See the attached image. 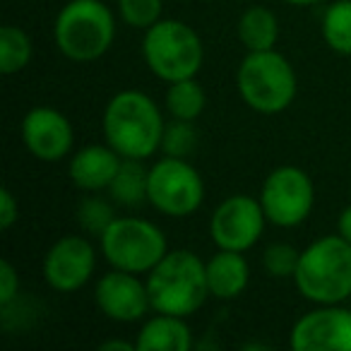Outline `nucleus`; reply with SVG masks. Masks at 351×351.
I'll use <instances>...</instances> for the list:
<instances>
[{"label": "nucleus", "instance_id": "aec40b11", "mask_svg": "<svg viewBox=\"0 0 351 351\" xmlns=\"http://www.w3.org/2000/svg\"><path fill=\"white\" fill-rule=\"evenodd\" d=\"M147 176H149V169H145L140 159H123L116 178L108 188V195L118 205H142V202H147Z\"/></svg>", "mask_w": 351, "mask_h": 351}, {"label": "nucleus", "instance_id": "c756f323", "mask_svg": "<svg viewBox=\"0 0 351 351\" xmlns=\"http://www.w3.org/2000/svg\"><path fill=\"white\" fill-rule=\"evenodd\" d=\"M116 349L137 351V346H135V341H121V339H108V341H104V344H101V351H116Z\"/></svg>", "mask_w": 351, "mask_h": 351}, {"label": "nucleus", "instance_id": "f03ea898", "mask_svg": "<svg viewBox=\"0 0 351 351\" xmlns=\"http://www.w3.org/2000/svg\"><path fill=\"white\" fill-rule=\"evenodd\" d=\"M145 282L154 313L191 317L210 298L205 260L188 248L169 250Z\"/></svg>", "mask_w": 351, "mask_h": 351}, {"label": "nucleus", "instance_id": "7c9ffc66", "mask_svg": "<svg viewBox=\"0 0 351 351\" xmlns=\"http://www.w3.org/2000/svg\"><path fill=\"white\" fill-rule=\"evenodd\" d=\"M284 3H289V5H293V8H306V5H317L322 0H284Z\"/></svg>", "mask_w": 351, "mask_h": 351}, {"label": "nucleus", "instance_id": "dca6fc26", "mask_svg": "<svg viewBox=\"0 0 351 351\" xmlns=\"http://www.w3.org/2000/svg\"><path fill=\"white\" fill-rule=\"evenodd\" d=\"M207 284H210V296L217 301H234L241 293H245L250 284V265L245 253L239 250L217 248L210 260H205Z\"/></svg>", "mask_w": 351, "mask_h": 351}, {"label": "nucleus", "instance_id": "6ab92c4d", "mask_svg": "<svg viewBox=\"0 0 351 351\" xmlns=\"http://www.w3.org/2000/svg\"><path fill=\"white\" fill-rule=\"evenodd\" d=\"M164 106L176 121H197L207 106V94L195 77L178 80L166 87Z\"/></svg>", "mask_w": 351, "mask_h": 351}, {"label": "nucleus", "instance_id": "c85d7f7f", "mask_svg": "<svg viewBox=\"0 0 351 351\" xmlns=\"http://www.w3.org/2000/svg\"><path fill=\"white\" fill-rule=\"evenodd\" d=\"M337 234L351 243V205L341 210L339 219H337Z\"/></svg>", "mask_w": 351, "mask_h": 351}, {"label": "nucleus", "instance_id": "b1692460", "mask_svg": "<svg viewBox=\"0 0 351 351\" xmlns=\"http://www.w3.org/2000/svg\"><path fill=\"white\" fill-rule=\"evenodd\" d=\"M301 250L289 243H269L263 250V267L272 279H293Z\"/></svg>", "mask_w": 351, "mask_h": 351}, {"label": "nucleus", "instance_id": "4be33fe9", "mask_svg": "<svg viewBox=\"0 0 351 351\" xmlns=\"http://www.w3.org/2000/svg\"><path fill=\"white\" fill-rule=\"evenodd\" d=\"M322 39L335 53L351 56V0H335L322 15Z\"/></svg>", "mask_w": 351, "mask_h": 351}, {"label": "nucleus", "instance_id": "a211bd4d", "mask_svg": "<svg viewBox=\"0 0 351 351\" xmlns=\"http://www.w3.org/2000/svg\"><path fill=\"white\" fill-rule=\"evenodd\" d=\"M279 39V20L269 8L253 5L239 20V41L245 51H269Z\"/></svg>", "mask_w": 351, "mask_h": 351}, {"label": "nucleus", "instance_id": "423d86ee", "mask_svg": "<svg viewBox=\"0 0 351 351\" xmlns=\"http://www.w3.org/2000/svg\"><path fill=\"white\" fill-rule=\"evenodd\" d=\"M142 58L154 77L171 84L197 77L205 63V46L200 34L183 20H159L145 32Z\"/></svg>", "mask_w": 351, "mask_h": 351}, {"label": "nucleus", "instance_id": "1a4fd4ad", "mask_svg": "<svg viewBox=\"0 0 351 351\" xmlns=\"http://www.w3.org/2000/svg\"><path fill=\"white\" fill-rule=\"evenodd\" d=\"M260 205L267 221L279 229H296L315 207V186L301 166H277L260 188Z\"/></svg>", "mask_w": 351, "mask_h": 351}, {"label": "nucleus", "instance_id": "2eb2a0df", "mask_svg": "<svg viewBox=\"0 0 351 351\" xmlns=\"http://www.w3.org/2000/svg\"><path fill=\"white\" fill-rule=\"evenodd\" d=\"M121 164L123 156L108 142H104V145H87L70 156L68 176L73 186L80 188V191L101 193L111 188Z\"/></svg>", "mask_w": 351, "mask_h": 351}, {"label": "nucleus", "instance_id": "393cba45", "mask_svg": "<svg viewBox=\"0 0 351 351\" xmlns=\"http://www.w3.org/2000/svg\"><path fill=\"white\" fill-rule=\"evenodd\" d=\"M195 145H197V132L191 121H176L173 118V123L166 125L164 140H161L164 154L188 159L193 154V149H195Z\"/></svg>", "mask_w": 351, "mask_h": 351}, {"label": "nucleus", "instance_id": "f257e3e1", "mask_svg": "<svg viewBox=\"0 0 351 351\" xmlns=\"http://www.w3.org/2000/svg\"><path fill=\"white\" fill-rule=\"evenodd\" d=\"M104 140L123 159H149L161 149L166 121L149 94L123 89L108 99L101 118Z\"/></svg>", "mask_w": 351, "mask_h": 351}, {"label": "nucleus", "instance_id": "9d476101", "mask_svg": "<svg viewBox=\"0 0 351 351\" xmlns=\"http://www.w3.org/2000/svg\"><path fill=\"white\" fill-rule=\"evenodd\" d=\"M267 215H265L260 197L231 195L217 205L210 219V236L217 248L248 253L265 234Z\"/></svg>", "mask_w": 351, "mask_h": 351}, {"label": "nucleus", "instance_id": "bb28decb", "mask_svg": "<svg viewBox=\"0 0 351 351\" xmlns=\"http://www.w3.org/2000/svg\"><path fill=\"white\" fill-rule=\"evenodd\" d=\"M20 296V272L10 260H0V308L12 306Z\"/></svg>", "mask_w": 351, "mask_h": 351}, {"label": "nucleus", "instance_id": "ddd939ff", "mask_svg": "<svg viewBox=\"0 0 351 351\" xmlns=\"http://www.w3.org/2000/svg\"><path fill=\"white\" fill-rule=\"evenodd\" d=\"M22 145L34 159L44 164L70 156L75 145V128L63 111L53 106H34L25 113L20 125Z\"/></svg>", "mask_w": 351, "mask_h": 351}, {"label": "nucleus", "instance_id": "412c9836", "mask_svg": "<svg viewBox=\"0 0 351 351\" xmlns=\"http://www.w3.org/2000/svg\"><path fill=\"white\" fill-rule=\"evenodd\" d=\"M32 39L17 25L0 27V73L15 75L22 73L32 63Z\"/></svg>", "mask_w": 351, "mask_h": 351}, {"label": "nucleus", "instance_id": "9b49d317", "mask_svg": "<svg viewBox=\"0 0 351 351\" xmlns=\"http://www.w3.org/2000/svg\"><path fill=\"white\" fill-rule=\"evenodd\" d=\"M97 269V248L87 236H60L44 255V279L53 291L73 293L82 289Z\"/></svg>", "mask_w": 351, "mask_h": 351}, {"label": "nucleus", "instance_id": "7ed1b4c3", "mask_svg": "<svg viewBox=\"0 0 351 351\" xmlns=\"http://www.w3.org/2000/svg\"><path fill=\"white\" fill-rule=\"evenodd\" d=\"M293 284L315 306L351 298V243L339 234L320 236L308 243L298 258Z\"/></svg>", "mask_w": 351, "mask_h": 351}, {"label": "nucleus", "instance_id": "a878e982", "mask_svg": "<svg viewBox=\"0 0 351 351\" xmlns=\"http://www.w3.org/2000/svg\"><path fill=\"white\" fill-rule=\"evenodd\" d=\"M113 219H116V215H113L111 205H108L106 200H101V197H87V200H82L77 207L80 226H82L87 234L97 236V239L111 226Z\"/></svg>", "mask_w": 351, "mask_h": 351}, {"label": "nucleus", "instance_id": "20e7f679", "mask_svg": "<svg viewBox=\"0 0 351 351\" xmlns=\"http://www.w3.org/2000/svg\"><path fill=\"white\" fill-rule=\"evenodd\" d=\"M116 39V17L104 0H68L53 22V41L73 63L99 60Z\"/></svg>", "mask_w": 351, "mask_h": 351}, {"label": "nucleus", "instance_id": "cd10ccee", "mask_svg": "<svg viewBox=\"0 0 351 351\" xmlns=\"http://www.w3.org/2000/svg\"><path fill=\"white\" fill-rule=\"evenodd\" d=\"M20 219V202L12 195L10 188H3L0 191V229L8 231L12 229V224Z\"/></svg>", "mask_w": 351, "mask_h": 351}, {"label": "nucleus", "instance_id": "6e6552de", "mask_svg": "<svg viewBox=\"0 0 351 351\" xmlns=\"http://www.w3.org/2000/svg\"><path fill=\"white\" fill-rule=\"evenodd\" d=\"M147 202L159 215L183 217L195 215L205 202V181L200 171L183 156H161L149 166Z\"/></svg>", "mask_w": 351, "mask_h": 351}, {"label": "nucleus", "instance_id": "f8f14e48", "mask_svg": "<svg viewBox=\"0 0 351 351\" xmlns=\"http://www.w3.org/2000/svg\"><path fill=\"white\" fill-rule=\"evenodd\" d=\"M293 351H351V311L341 303L317 306L291 327Z\"/></svg>", "mask_w": 351, "mask_h": 351}, {"label": "nucleus", "instance_id": "f3484780", "mask_svg": "<svg viewBox=\"0 0 351 351\" xmlns=\"http://www.w3.org/2000/svg\"><path fill=\"white\" fill-rule=\"evenodd\" d=\"M186 320L188 317L154 313L137 332V351H188L193 346V332Z\"/></svg>", "mask_w": 351, "mask_h": 351}, {"label": "nucleus", "instance_id": "5701e85b", "mask_svg": "<svg viewBox=\"0 0 351 351\" xmlns=\"http://www.w3.org/2000/svg\"><path fill=\"white\" fill-rule=\"evenodd\" d=\"M164 5L161 0H118V15L132 29L147 32L161 20Z\"/></svg>", "mask_w": 351, "mask_h": 351}, {"label": "nucleus", "instance_id": "4468645a", "mask_svg": "<svg viewBox=\"0 0 351 351\" xmlns=\"http://www.w3.org/2000/svg\"><path fill=\"white\" fill-rule=\"evenodd\" d=\"M94 303L104 313V317L113 322H137L145 320L152 311L147 282H142L137 274L116 269L101 274L94 289Z\"/></svg>", "mask_w": 351, "mask_h": 351}, {"label": "nucleus", "instance_id": "0eeeda50", "mask_svg": "<svg viewBox=\"0 0 351 351\" xmlns=\"http://www.w3.org/2000/svg\"><path fill=\"white\" fill-rule=\"evenodd\" d=\"M99 248L111 267L147 274L169 253V241L154 221L142 217H116L99 236Z\"/></svg>", "mask_w": 351, "mask_h": 351}, {"label": "nucleus", "instance_id": "39448f33", "mask_svg": "<svg viewBox=\"0 0 351 351\" xmlns=\"http://www.w3.org/2000/svg\"><path fill=\"white\" fill-rule=\"evenodd\" d=\"M236 87L248 108L263 116L287 111L298 92L296 70L277 49L248 51L236 73Z\"/></svg>", "mask_w": 351, "mask_h": 351}]
</instances>
